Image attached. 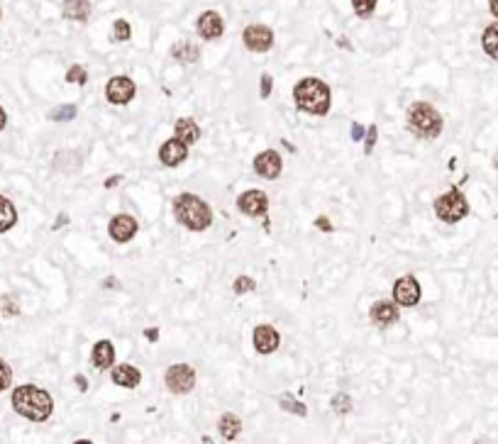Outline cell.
Returning <instances> with one entry per match:
<instances>
[{
  "mask_svg": "<svg viewBox=\"0 0 498 444\" xmlns=\"http://www.w3.org/2000/svg\"><path fill=\"white\" fill-rule=\"evenodd\" d=\"M10 381H13V369H10L3 359H0V393L10 386Z\"/></svg>",
  "mask_w": 498,
  "mask_h": 444,
  "instance_id": "1f68e13d",
  "label": "cell"
},
{
  "mask_svg": "<svg viewBox=\"0 0 498 444\" xmlns=\"http://www.w3.org/2000/svg\"><path fill=\"white\" fill-rule=\"evenodd\" d=\"M137 86L132 83V78L127 76H115L108 81L105 86V98L112 103V105H127V103L135 98Z\"/></svg>",
  "mask_w": 498,
  "mask_h": 444,
  "instance_id": "ba28073f",
  "label": "cell"
},
{
  "mask_svg": "<svg viewBox=\"0 0 498 444\" xmlns=\"http://www.w3.org/2000/svg\"><path fill=\"white\" fill-rule=\"evenodd\" d=\"M13 408H15V413H17V415L27 417V420L44 422V420H49V417H52L54 401H52V396L44 391V388L27 383V386L15 388Z\"/></svg>",
  "mask_w": 498,
  "mask_h": 444,
  "instance_id": "6da1fadb",
  "label": "cell"
},
{
  "mask_svg": "<svg viewBox=\"0 0 498 444\" xmlns=\"http://www.w3.org/2000/svg\"><path fill=\"white\" fill-rule=\"evenodd\" d=\"M174 215L181 225L196 232L208 230L210 222H213V210H210V205L193 193H181L179 198L174 200Z\"/></svg>",
  "mask_w": 498,
  "mask_h": 444,
  "instance_id": "7a4b0ae2",
  "label": "cell"
},
{
  "mask_svg": "<svg viewBox=\"0 0 498 444\" xmlns=\"http://www.w3.org/2000/svg\"><path fill=\"white\" fill-rule=\"evenodd\" d=\"M137 230H140V225H137V220L132 218V215H115V218L110 220V227H108V232H110V237L117 244L130 242L132 237L137 235Z\"/></svg>",
  "mask_w": 498,
  "mask_h": 444,
  "instance_id": "7c38bea8",
  "label": "cell"
},
{
  "mask_svg": "<svg viewBox=\"0 0 498 444\" xmlns=\"http://www.w3.org/2000/svg\"><path fill=\"white\" fill-rule=\"evenodd\" d=\"M254 286H256V283L249 279V276H240V279L235 281V293H240V295H242V293H249V290H254Z\"/></svg>",
  "mask_w": 498,
  "mask_h": 444,
  "instance_id": "d6a6232c",
  "label": "cell"
},
{
  "mask_svg": "<svg viewBox=\"0 0 498 444\" xmlns=\"http://www.w3.org/2000/svg\"><path fill=\"white\" fill-rule=\"evenodd\" d=\"M254 347H256V352L259 354H271V352H276L279 349V344H281V337H279V332H276L271 325H259V327L254 330Z\"/></svg>",
  "mask_w": 498,
  "mask_h": 444,
  "instance_id": "5bb4252c",
  "label": "cell"
},
{
  "mask_svg": "<svg viewBox=\"0 0 498 444\" xmlns=\"http://www.w3.org/2000/svg\"><path fill=\"white\" fill-rule=\"evenodd\" d=\"M0 315H3V318H13V315H17V303H15V298H10V295L0 298Z\"/></svg>",
  "mask_w": 498,
  "mask_h": 444,
  "instance_id": "f546056e",
  "label": "cell"
},
{
  "mask_svg": "<svg viewBox=\"0 0 498 444\" xmlns=\"http://www.w3.org/2000/svg\"><path fill=\"white\" fill-rule=\"evenodd\" d=\"M0 17H3V10H0Z\"/></svg>",
  "mask_w": 498,
  "mask_h": 444,
  "instance_id": "ee69618b",
  "label": "cell"
},
{
  "mask_svg": "<svg viewBox=\"0 0 498 444\" xmlns=\"http://www.w3.org/2000/svg\"><path fill=\"white\" fill-rule=\"evenodd\" d=\"M5 122H8V117H5V110H3V108H0V130H3V127H5Z\"/></svg>",
  "mask_w": 498,
  "mask_h": 444,
  "instance_id": "60d3db41",
  "label": "cell"
},
{
  "mask_svg": "<svg viewBox=\"0 0 498 444\" xmlns=\"http://www.w3.org/2000/svg\"><path fill=\"white\" fill-rule=\"evenodd\" d=\"M435 213L442 222L455 225V222L464 220L467 215H469V203H467V198L462 195V191L452 188L450 193L440 195V198L435 200Z\"/></svg>",
  "mask_w": 498,
  "mask_h": 444,
  "instance_id": "5b68a950",
  "label": "cell"
},
{
  "mask_svg": "<svg viewBox=\"0 0 498 444\" xmlns=\"http://www.w3.org/2000/svg\"><path fill=\"white\" fill-rule=\"evenodd\" d=\"M196 27H198V34L203 39H218L223 37L225 32V20L220 13H215V10H205L203 15L198 17V22H196Z\"/></svg>",
  "mask_w": 498,
  "mask_h": 444,
  "instance_id": "8fae6325",
  "label": "cell"
},
{
  "mask_svg": "<svg viewBox=\"0 0 498 444\" xmlns=\"http://www.w3.org/2000/svg\"><path fill=\"white\" fill-rule=\"evenodd\" d=\"M318 227H320V230H332V227H330V222L325 220V218H318Z\"/></svg>",
  "mask_w": 498,
  "mask_h": 444,
  "instance_id": "74e56055",
  "label": "cell"
},
{
  "mask_svg": "<svg viewBox=\"0 0 498 444\" xmlns=\"http://www.w3.org/2000/svg\"><path fill=\"white\" fill-rule=\"evenodd\" d=\"M117 184H120V176H110V179L105 181L108 188H112V186H117Z\"/></svg>",
  "mask_w": 498,
  "mask_h": 444,
  "instance_id": "8d00e7d4",
  "label": "cell"
},
{
  "mask_svg": "<svg viewBox=\"0 0 498 444\" xmlns=\"http://www.w3.org/2000/svg\"><path fill=\"white\" fill-rule=\"evenodd\" d=\"M145 334H147V337H149V339H152V342H156V334H159V332H156V330H147V332H145Z\"/></svg>",
  "mask_w": 498,
  "mask_h": 444,
  "instance_id": "ab89813d",
  "label": "cell"
},
{
  "mask_svg": "<svg viewBox=\"0 0 498 444\" xmlns=\"http://www.w3.org/2000/svg\"><path fill=\"white\" fill-rule=\"evenodd\" d=\"M218 427H220V435H223L228 442L237 440L240 432H242V422H240V417L233 415V413H225V415L220 417V425Z\"/></svg>",
  "mask_w": 498,
  "mask_h": 444,
  "instance_id": "44dd1931",
  "label": "cell"
},
{
  "mask_svg": "<svg viewBox=\"0 0 498 444\" xmlns=\"http://www.w3.org/2000/svg\"><path fill=\"white\" fill-rule=\"evenodd\" d=\"M281 408H284V410H288V413H295V415L298 417H303V415H308V408L303 406V403H298L295 401L293 396H281Z\"/></svg>",
  "mask_w": 498,
  "mask_h": 444,
  "instance_id": "d4e9b609",
  "label": "cell"
},
{
  "mask_svg": "<svg viewBox=\"0 0 498 444\" xmlns=\"http://www.w3.org/2000/svg\"><path fill=\"white\" fill-rule=\"evenodd\" d=\"M237 208L242 210L244 215H249V218H261V215H266V210H269V198H266L264 191L251 188L237 198Z\"/></svg>",
  "mask_w": 498,
  "mask_h": 444,
  "instance_id": "30bf717a",
  "label": "cell"
},
{
  "mask_svg": "<svg viewBox=\"0 0 498 444\" xmlns=\"http://www.w3.org/2000/svg\"><path fill=\"white\" fill-rule=\"evenodd\" d=\"M61 13L66 20H73V22H86L88 15H91V0H64Z\"/></svg>",
  "mask_w": 498,
  "mask_h": 444,
  "instance_id": "d6986e66",
  "label": "cell"
},
{
  "mask_svg": "<svg viewBox=\"0 0 498 444\" xmlns=\"http://www.w3.org/2000/svg\"><path fill=\"white\" fill-rule=\"evenodd\" d=\"M489 8H491V13L498 17V0H489Z\"/></svg>",
  "mask_w": 498,
  "mask_h": 444,
  "instance_id": "f35d334b",
  "label": "cell"
},
{
  "mask_svg": "<svg viewBox=\"0 0 498 444\" xmlns=\"http://www.w3.org/2000/svg\"><path fill=\"white\" fill-rule=\"evenodd\" d=\"M364 135V130H362V127H359V125H354L352 127V140H359V137H362Z\"/></svg>",
  "mask_w": 498,
  "mask_h": 444,
  "instance_id": "d590c367",
  "label": "cell"
},
{
  "mask_svg": "<svg viewBox=\"0 0 498 444\" xmlns=\"http://www.w3.org/2000/svg\"><path fill=\"white\" fill-rule=\"evenodd\" d=\"M369 318L379 325V327H388L398 320V308L396 303H388V300H379V303L372 305L369 310Z\"/></svg>",
  "mask_w": 498,
  "mask_h": 444,
  "instance_id": "2e32d148",
  "label": "cell"
},
{
  "mask_svg": "<svg viewBox=\"0 0 498 444\" xmlns=\"http://www.w3.org/2000/svg\"><path fill=\"white\" fill-rule=\"evenodd\" d=\"M171 57H174L176 61H181V64H193V61H198L200 52H198V47H196V44L179 42V44H174V47H171Z\"/></svg>",
  "mask_w": 498,
  "mask_h": 444,
  "instance_id": "7402d4cb",
  "label": "cell"
},
{
  "mask_svg": "<svg viewBox=\"0 0 498 444\" xmlns=\"http://www.w3.org/2000/svg\"><path fill=\"white\" fill-rule=\"evenodd\" d=\"M186 154H189V147L184 145L181 140H169L161 145L159 149V159L164 166H179L181 161L186 159Z\"/></svg>",
  "mask_w": 498,
  "mask_h": 444,
  "instance_id": "9a60e30c",
  "label": "cell"
},
{
  "mask_svg": "<svg viewBox=\"0 0 498 444\" xmlns=\"http://www.w3.org/2000/svg\"><path fill=\"white\" fill-rule=\"evenodd\" d=\"M91 362H93V367L96 369H110L112 362H115V347H112V342L101 339V342L93 347Z\"/></svg>",
  "mask_w": 498,
  "mask_h": 444,
  "instance_id": "ac0fdd59",
  "label": "cell"
},
{
  "mask_svg": "<svg viewBox=\"0 0 498 444\" xmlns=\"http://www.w3.org/2000/svg\"><path fill=\"white\" fill-rule=\"evenodd\" d=\"M481 47L489 54L491 59H498V22L489 24L484 29V37H481Z\"/></svg>",
  "mask_w": 498,
  "mask_h": 444,
  "instance_id": "cb8c5ba5",
  "label": "cell"
},
{
  "mask_svg": "<svg viewBox=\"0 0 498 444\" xmlns=\"http://www.w3.org/2000/svg\"><path fill=\"white\" fill-rule=\"evenodd\" d=\"M174 130H176V140H181L186 147L196 145V142L200 140V130H198V125H196V122L191 120V117H181V120L174 125Z\"/></svg>",
  "mask_w": 498,
  "mask_h": 444,
  "instance_id": "ffe728a7",
  "label": "cell"
},
{
  "mask_svg": "<svg viewBox=\"0 0 498 444\" xmlns=\"http://www.w3.org/2000/svg\"><path fill=\"white\" fill-rule=\"evenodd\" d=\"M376 3L379 0H352V8L359 17H372L374 10H376Z\"/></svg>",
  "mask_w": 498,
  "mask_h": 444,
  "instance_id": "4316f807",
  "label": "cell"
},
{
  "mask_svg": "<svg viewBox=\"0 0 498 444\" xmlns=\"http://www.w3.org/2000/svg\"><path fill=\"white\" fill-rule=\"evenodd\" d=\"M78 386H81V391H86V381H83V376H76Z\"/></svg>",
  "mask_w": 498,
  "mask_h": 444,
  "instance_id": "b9f144b4",
  "label": "cell"
},
{
  "mask_svg": "<svg viewBox=\"0 0 498 444\" xmlns=\"http://www.w3.org/2000/svg\"><path fill=\"white\" fill-rule=\"evenodd\" d=\"M376 135H379V130H376V125H369V135H367V145H364V149H367V154L374 149V145H376Z\"/></svg>",
  "mask_w": 498,
  "mask_h": 444,
  "instance_id": "836d02e7",
  "label": "cell"
},
{
  "mask_svg": "<svg viewBox=\"0 0 498 444\" xmlns=\"http://www.w3.org/2000/svg\"><path fill=\"white\" fill-rule=\"evenodd\" d=\"M494 164H496V169H498V154H496V159H494Z\"/></svg>",
  "mask_w": 498,
  "mask_h": 444,
  "instance_id": "7bdbcfd3",
  "label": "cell"
},
{
  "mask_svg": "<svg viewBox=\"0 0 498 444\" xmlns=\"http://www.w3.org/2000/svg\"><path fill=\"white\" fill-rule=\"evenodd\" d=\"M164 378H166V388H169L171 393H176V396H186V393H191L196 386V371L189 364H174V367H169Z\"/></svg>",
  "mask_w": 498,
  "mask_h": 444,
  "instance_id": "8992f818",
  "label": "cell"
},
{
  "mask_svg": "<svg viewBox=\"0 0 498 444\" xmlns=\"http://www.w3.org/2000/svg\"><path fill=\"white\" fill-rule=\"evenodd\" d=\"M332 408H335V413L344 415V413L352 410V401H349V396H344V393H337V396L332 398Z\"/></svg>",
  "mask_w": 498,
  "mask_h": 444,
  "instance_id": "83f0119b",
  "label": "cell"
},
{
  "mask_svg": "<svg viewBox=\"0 0 498 444\" xmlns=\"http://www.w3.org/2000/svg\"><path fill=\"white\" fill-rule=\"evenodd\" d=\"M269 93H271V76L264 73V76H261V98H266Z\"/></svg>",
  "mask_w": 498,
  "mask_h": 444,
  "instance_id": "e575fe53",
  "label": "cell"
},
{
  "mask_svg": "<svg viewBox=\"0 0 498 444\" xmlns=\"http://www.w3.org/2000/svg\"><path fill=\"white\" fill-rule=\"evenodd\" d=\"M86 68L83 66H71L66 71V81L68 83H78V86H83V83H86Z\"/></svg>",
  "mask_w": 498,
  "mask_h": 444,
  "instance_id": "4dcf8cb0",
  "label": "cell"
},
{
  "mask_svg": "<svg viewBox=\"0 0 498 444\" xmlns=\"http://www.w3.org/2000/svg\"><path fill=\"white\" fill-rule=\"evenodd\" d=\"M17 222V210L5 195H0V232H8Z\"/></svg>",
  "mask_w": 498,
  "mask_h": 444,
  "instance_id": "603a6c76",
  "label": "cell"
},
{
  "mask_svg": "<svg viewBox=\"0 0 498 444\" xmlns=\"http://www.w3.org/2000/svg\"><path fill=\"white\" fill-rule=\"evenodd\" d=\"M73 117H76V108H73V105H61L59 110L52 112V120H54V122L73 120Z\"/></svg>",
  "mask_w": 498,
  "mask_h": 444,
  "instance_id": "f1b7e54d",
  "label": "cell"
},
{
  "mask_svg": "<svg viewBox=\"0 0 498 444\" xmlns=\"http://www.w3.org/2000/svg\"><path fill=\"white\" fill-rule=\"evenodd\" d=\"M110 378H112V383H117V386H122V388H135V386H140L142 373H140V369L132 367V364H120V367L112 369Z\"/></svg>",
  "mask_w": 498,
  "mask_h": 444,
  "instance_id": "e0dca14e",
  "label": "cell"
},
{
  "mask_svg": "<svg viewBox=\"0 0 498 444\" xmlns=\"http://www.w3.org/2000/svg\"><path fill=\"white\" fill-rule=\"evenodd\" d=\"M295 105L310 115H328L330 110V88L320 78H303L295 83Z\"/></svg>",
  "mask_w": 498,
  "mask_h": 444,
  "instance_id": "3957f363",
  "label": "cell"
},
{
  "mask_svg": "<svg viewBox=\"0 0 498 444\" xmlns=\"http://www.w3.org/2000/svg\"><path fill=\"white\" fill-rule=\"evenodd\" d=\"M242 42L249 52H269L274 47V32L266 24H249L242 32Z\"/></svg>",
  "mask_w": 498,
  "mask_h": 444,
  "instance_id": "52a82bcc",
  "label": "cell"
},
{
  "mask_svg": "<svg viewBox=\"0 0 498 444\" xmlns=\"http://www.w3.org/2000/svg\"><path fill=\"white\" fill-rule=\"evenodd\" d=\"M281 169H284V161H281L279 151H274V149L261 151V154L254 159V171L261 176V179H276V176L281 174Z\"/></svg>",
  "mask_w": 498,
  "mask_h": 444,
  "instance_id": "4fadbf2b",
  "label": "cell"
},
{
  "mask_svg": "<svg viewBox=\"0 0 498 444\" xmlns=\"http://www.w3.org/2000/svg\"><path fill=\"white\" fill-rule=\"evenodd\" d=\"M408 127L423 140H435L442 132V115L430 103H413L408 110Z\"/></svg>",
  "mask_w": 498,
  "mask_h": 444,
  "instance_id": "277c9868",
  "label": "cell"
},
{
  "mask_svg": "<svg viewBox=\"0 0 498 444\" xmlns=\"http://www.w3.org/2000/svg\"><path fill=\"white\" fill-rule=\"evenodd\" d=\"M132 37V27L127 20H115V24H112V39H117V42H127V39Z\"/></svg>",
  "mask_w": 498,
  "mask_h": 444,
  "instance_id": "484cf974",
  "label": "cell"
},
{
  "mask_svg": "<svg viewBox=\"0 0 498 444\" xmlns=\"http://www.w3.org/2000/svg\"><path fill=\"white\" fill-rule=\"evenodd\" d=\"M420 283H418L413 276H401V279L396 281V286H393V300H396L398 305H403V308H413V305H418V300H420Z\"/></svg>",
  "mask_w": 498,
  "mask_h": 444,
  "instance_id": "9c48e42d",
  "label": "cell"
}]
</instances>
